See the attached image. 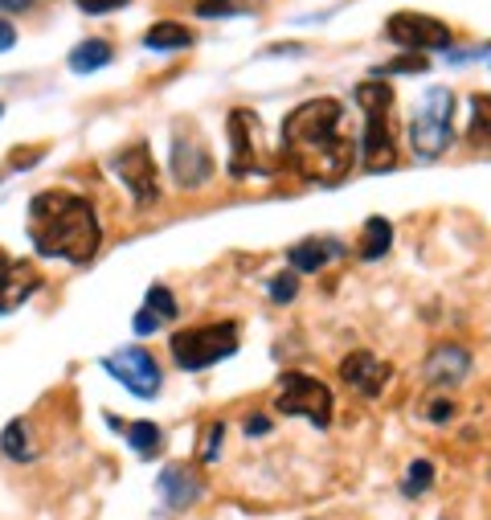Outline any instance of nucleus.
I'll return each mask as SVG.
<instances>
[{
    "label": "nucleus",
    "instance_id": "nucleus-1",
    "mask_svg": "<svg viewBox=\"0 0 491 520\" xmlns=\"http://www.w3.org/2000/svg\"><path fill=\"white\" fill-rule=\"evenodd\" d=\"M283 152L307 181L340 185L356 160V144L344 132V103L340 99L299 103L283 119Z\"/></svg>",
    "mask_w": 491,
    "mask_h": 520
},
{
    "label": "nucleus",
    "instance_id": "nucleus-2",
    "mask_svg": "<svg viewBox=\"0 0 491 520\" xmlns=\"http://www.w3.org/2000/svg\"><path fill=\"white\" fill-rule=\"evenodd\" d=\"M29 238L37 254L66 258V263H91L103 246L95 205L66 189H46L29 201Z\"/></svg>",
    "mask_w": 491,
    "mask_h": 520
},
{
    "label": "nucleus",
    "instance_id": "nucleus-3",
    "mask_svg": "<svg viewBox=\"0 0 491 520\" xmlns=\"http://www.w3.org/2000/svg\"><path fill=\"white\" fill-rule=\"evenodd\" d=\"M356 103L365 111V164L373 172H389L397 164V144H393V86L381 78H365L356 86Z\"/></svg>",
    "mask_w": 491,
    "mask_h": 520
},
{
    "label": "nucleus",
    "instance_id": "nucleus-4",
    "mask_svg": "<svg viewBox=\"0 0 491 520\" xmlns=\"http://www.w3.org/2000/svg\"><path fill=\"white\" fill-rule=\"evenodd\" d=\"M238 324L234 320H217V324H193V328H181L172 332L168 349H172V361L181 365L185 373H201L217 361H226L238 353Z\"/></svg>",
    "mask_w": 491,
    "mask_h": 520
},
{
    "label": "nucleus",
    "instance_id": "nucleus-5",
    "mask_svg": "<svg viewBox=\"0 0 491 520\" xmlns=\"http://www.w3.org/2000/svg\"><path fill=\"white\" fill-rule=\"evenodd\" d=\"M275 410L279 414H295V418H307L311 426L328 430L332 426V389L311 377V373H299V369H287L279 377V389H275Z\"/></svg>",
    "mask_w": 491,
    "mask_h": 520
},
{
    "label": "nucleus",
    "instance_id": "nucleus-6",
    "mask_svg": "<svg viewBox=\"0 0 491 520\" xmlns=\"http://www.w3.org/2000/svg\"><path fill=\"white\" fill-rule=\"evenodd\" d=\"M451 111H455V95L446 86L426 91V99L410 123V148L418 160H434L451 148Z\"/></svg>",
    "mask_w": 491,
    "mask_h": 520
},
{
    "label": "nucleus",
    "instance_id": "nucleus-7",
    "mask_svg": "<svg viewBox=\"0 0 491 520\" xmlns=\"http://www.w3.org/2000/svg\"><path fill=\"white\" fill-rule=\"evenodd\" d=\"M111 172L127 185V193L136 197V205H152L160 197V181H156V164H152V148L144 140L127 144L123 152L111 156Z\"/></svg>",
    "mask_w": 491,
    "mask_h": 520
},
{
    "label": "nucleus",
    "instance_id": "nucleus-8",
    "mask_svg": "<svg viewBox=\"0 0 491 520\" xmlns=\"http://www.w3.org/2000/svg\"><path fill=\"white\" fill-rule=\"evenodd\" d=\"M103 369L136 398H156L160 394V365L148 349H119L103 357Z\"/></svg>",
    "mask_w": 491,
    "mask_h": 520
},
{
    "label": "nucleus",
    "instance_id": "nucleus-9",
    "mask_svg": "<svg viewBox=\"0 0 491 520\" xmlns=\"http://www.w3.org/2000/svg\"><path fill=\"white\" fill-rule=\"evenodd\" d=\"M385 33H389V41L406 46L410 54L446 50V46H451V29H446L438 17H426V13H393L385 21Z\"/></svg>",
    "mask_w": 491,
    "mask_h": 520
},
{
    "label": "nucleus",
    "instance_id": "nucleus-10",
    "mask_svg": "<svg viewBox=\"0 0 491 520\" xmlns=\"http://www.w3.org/2000/svg\"><path fill=\"white\" fill-rule=\"evenodd\" d=\"M172 172L181 189H201L213 177V156L193 132H176L172 136Z\"/></svg>",
    "mask_w": 491,
    "mask_h": 520
},
{
    "label": "nucleus",
    "instance_id": "nucleus-11",
    "mask_svg": "<svg viewBox=\"0 0 491 520\" xmlns=\"http://www.w3.org/2000/svg\"><path fill=\"white\" fill-rule=\"evenodd\" d=\"M340 377H344V385L356 389L361 398H377L381 389L389 385V377H393V365L381 361V357H373V353H348V357L340 361Z\"/></svg>",
    "mask_w": 491,
    "mask_h": 520
},
{
    "label": "nucleus",
    "instance_id": "nucleus-12",
    "mask_svg": "<svg viewBox=\"0 0 491 520\" xmlns=\"http://www.w3.org/2000/svg\"><path fill=\"white\" fill-rule=\"evenodd\" d=\"M254 136H258V119L250 111H230V172L242 181L250 172H266L258 164V148H254Z\"/></svg>",
    "mask_w": 491,
    "mask_h": 520
},
{
    "label": "nucleus",
    "instance_id": "nucleus-13",
    "mask_svg": "<svg viewBox=\"0 0 491 520\" xmlns=\"http://www.w3.org/2000/svg\"><path fill=\"white\" fill-rule=\"evenodd\" d=\"M37 287H41V275L33 263H17V258L0 254V316L17 312Z\"/></svg>",
    "mask_w": 491,
    "mask_h": 520
},
{
    "label": "nucleus",
    "instance_id": "nucleus-14",
    "mask_svg": "<svg viewBox=\"0 0 491 520\" xmlns=\"http://www.w3.org/2000/svg\"><path fill=\"white\" fill-rule=\"evenodd\" d=\"M156 488H160V496H164V504H168L172 512H189V508L205 496L201 475H197L189 463H172V467H164Z\"/></svg>",
    "mask_w": 491,
    "mask_h": 520
},
{
    "label": "nucleus",
    "instance_id": "nucleus-15",
    "mask_svg": "<svg viewBox=\"0 0 491 520\" xmlns=\"http://www.w3.org/2000/svg\"><path fill=\"white\" fill-rule=\"evenodd\" d=\"M467 373H471V357H467V349H459V344H442V349H434L430 361H426V377L438 389L459 385Z\"/></svg>",
    "mask_w": 491,
    "mask_h": 520
},
{
    "label": "nucleus",
    "instance_id": "nucleus-16",
    "mask_svg": "<svg viewBox=\"0 0 491 520\" xmlns=\"http://www.w3.org/2000/svg\"><path fill=\"white\" fill-rule=\"evenodd\" d=\"M340 254H344V246L336 238H303L287 250V263L295 271H324L328 258H340Z\"/></svg>",
    "mask_w": 491,
    "mask_h": 520
},
{
    "label": "nucleus",
    "instance_id": "nucleus-17",
    "mask_svg": "<svg viewBox=\"0 0 491 520\" xmlns=\"http://www.w3.org/2000/svg\"><path fill=\"white\" fill-rule=\"evenodd\" d=\"M111 58H115L111 41H103V37H86L82 46L70 50V70H74V74H95V70H103Z\"/></svg>",
    "mask_w": 491,
    "mask_h": 520
},
{
    "label": "nucleus",
    "instance_id": "nucleus-18",
    "mask_svg": "<svg viewBox=\"0 0 491 520\" xmlns=\"http://www.w3.org/2000/svg\"><path fill=\"white\" fill-rule=\"evenodd\" d=\"M144 46L148 50H185V46H193V29L181 21H156L144 33Z\"/></svg>",
    "mask_w": 491,
    "mask_h": 520
},
{
    "label": "nucleus",
    "instance_id": "nucleus-19",
    "mask_svg": "<svg viewBox=\"0 0 491 520\" xmlns=\"http://www.w3.org/2000/svg\"><path fill=\"white\" fill-rule=\"evenodd\" d=\"M389 246H393V226L385 218H369L365 222V238H361V246H356V254H361L365 263H377V258L389 254Z\"/></svg>",
    "mask_w": 491,
    "mask_h": 520
},
{
    "label": "nucleus",
    "instance_id": "nucleus-20",
    "mask_svg": "<svg viewBox=\"0 0 491 520\" xmlns=\"http://www.w3.org/2000/svg\"><path fill=\"white\" fill-rule=\"evenodd\" d=\"M0 451H5L9 459H17V463L37 459V447L29 443V426H25V418H17V422L5 426V435H0Z\"/></svg>",
    "mask_w": 491,
    "mask_h": 520
},
{
    "label": "nucleus",
    "instance_id": "nucleus-21",
    "mask_svg": "<svg viewBox=\"0 0 491 520\" xmlns=\"http://www.w3.org/2000/svg\"><path fill=\"white\" fill-rule=\"evenodd\" d=\"M127 443H131V451H136V455L152 459L164 447V430L156 422H131L127 426Z\"/></svg>",
    "mask_w": 491,
    "mask_h": 520
},
{
    "label": "nucleus",
    "instance_id": "nucleus-22",
    "mask_svg": "<svg viewBox=\"0 0 491 520\" xmlns=\"http://www.w3.org/2000/svg\"><path fill=\"white\" fill-rule=\"evenodd\" d=\"M471 140L491 144V91L471 99Z\"/></svg>",
    "mask_w": 491,
    "mask_h": 520
},
{
    "label": "nucleus",
    "instance_id": "nucleus-23",
    "mask_svg": "<svg viewBox=\"0 0 491 520\" xmlns=\"http://www.w3.org/2000/svg\"><path fill=\"white\" fill-rule=\"evenodd\" d=\"M430 484H434V463L430 459H414L410 463V471H406V496H422V492H430Z\"/></svg>",
    "mask_w": 491,
    "mask_h": 520
},
{
    "label": "nucleus",
    "instance_id": "nucleus-24",
    "mask_svg": "<svg viewBox=\"0 0 491 520\" xmlns=\"http://www.w3.org/2000/svg\"><path fill=\"white\" fill-rule=\"evenodd\" d=\"M426 70H430V62H426L422 54H401V58H393V62L377 66L369 78H385V74H426Z\"/></svg>",
    "mask_w": 491,
    "mask_h": 520
},
{
    "label": "nucleus",
    "instance_id": "nucleus-25",
    "mask_svg": "<svg viewBox=\"0 0 491 520\" xmlns=\"http://www.w3.org/2000/svg\"><path fill=\"white\" fill-rule=\"evenodd\" d=\"M144 308H148L152 316H160V320H176V312H181V308H176V299H172V291H168L164 283L148 287V303H144Z\"/></svg>",
    "mask_w": 491,
    "mask_h": 520
},
{
    "label": "nucleus",
    "instance_id": "nucleus-26",
    "mask_svg": "<svg viewBox=\"0 0 491 520\" xmlns=\"http://www.w3.org/2000/svg\"><path fill=\"white\" fill-rule=\"evenodd\" d=\"M246 13V0H197V17H234Z\"/></svg>",
    "mask_w": 491,
    "mask_h": 520
},
{
    "label": "nucleus",
    "instance_id": "nucleus-27",
    "mask_svg": "<svg viewBox=\"0 0 491 520\" xmlns=\"http://www.w3.org/2000/svg\"><path fill=\"white\" fill-rule=\"evenodd\" d=\"M295 291H299V279H295V275H275V279H271V299H275V303H291Z\"/></svg>",
    "mask_w": 491,
    "mask_h": 520
},
{
    "label": "nucleus",
    "instance_id": "nucleus-28",
    "mask_svg": "<svg viewBox=\"0 0 491 520\" xmlns=\"http://www.w3.org/2000/svg\"><path fill=\"white\" fill-rule=\"evenodd\" d=\"M221 435H226V426L213 422V426H209V435H205V447H201V459H205V463L217 459V451H221Z\"/></svg>",
    "mask_w": 491,
    "mask_h": 520
},
{
    "label": "nucleus",
    "instance_id": "nucleus-29",
    "mask_svg": "<svg viewBox=\"0 0 491 520\" xmlns=\"http://www.w3.org/2000/svg\"><path fill=\"white\" fill-rule=\"evenodd\" d=\"M74 5L82 9V13H91V17H99V13H111V9H123L127 0H74Z\"/></svg>",
    "mask_w": 491,
    "mask_h": 520
},
{
    "label": "nucleus",
    "instance_id": "nucleus-30",
    "mask_svg": "<svg viewBox=\"0 0 491 520\" xmlns=\"http://www.w3.org/2000/svg\"><path fill=\"white\" fill-rule=\"evenodd\" d=\"M271 430H275V422L266 418V414H250V418H246V435H254V439L271 435Z\"/></svg>",
    "mask_w": 491,
    "mask_h": 520
},
{
    "label": "nucleus",
    "instance_id": "nucleus-31",
    "mask_svg": "<svg viewBox=\"0 0 491 520\" xmlns=\"http://www.w3.org/2000/svg\"><path fill=\"white\" fill-rule=\"evenodd\" d=\"M451 414H455V406L446 402V398H434V402H430V410H426V418H430V422H446Z\"/></svg>",
    "mask_w": 491,
    "mask_h": 520
},
{
    "label": "nucleus",
    "instance_id": "nucleus-32",
    "mask_svg": "<svg viewBox=\"0 0 491 520\" xmlns=\"http://www.w3.org/2000/svg\"><path fill=\"white\" fill-rule=\"evenodd\" d=\"M160 324H164V320H160V316H152L148 308H144V312L136 316V332H140V336H152V332H156Z\"/></svg>",
    "mask_w": 491,
    "mask_h": 520
},
{
    "label": "nucleus",
    "instance_id": "nucleus-33",
    "mask_svg": "<svg viewBox=\"0 0 491 520\" xmlns=\"http://www.w3.org/2000/svg\"><path fill=\"white\" fill-rule=\"evenodd\" d=\"M13 46H17V29H13L9 21H0V54L13 50Z\"/></svg>",
    "mask_w": 491,
    "mask_h": 520
},
{
    "label": "nucleus",
    "instance_id": "nucleus-34",
    "mask_svg": "<svg viewBox=\"0 0 491 520\" xmlns=\"http://www.w3.org/2000/svg\"><path fill=\"white\" fill-rule=\"evenodd\" d=\"M33 5H37V0H0V9H5V13H25Z\"/></svg>",
    "mask_w": 491,
    "mask_h": 520
},
{
    "label": "nucleus",
    "instance_id": "nucleus-35",
    "mask_svg": "<svg viewBox=\"0 0 491 520\" xmlns=\"http://www.w3.org/2000/svg\"><path fill=\"white\" fill-rule=\"evenodd\" d=\"M0 115H5V103H0Z\"/></svg>",
    "mask_w": 491,
    "mask_h": 520
}]
</instances>
